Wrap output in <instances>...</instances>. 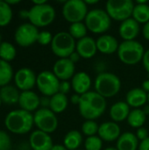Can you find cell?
I'll return each mask as SVG.
<instances>
[{
    "label": "cell",
    "mask_w": 149,
    "mask_h": 150,
    "mask_svg": "<svg viewBox=\"0 0 149 150\" xmlns=\"http://www.w3.org/2000/svg\"><path fill=\"white\" fill-rule=\"evenodd\" d=\"M106 99L96 91H89L81 96L78 105L81 116L86 120H94L101 117L106 110Z\"/></svg>",
    "instance_id": "obj_1"
},
{
    "label": "cell",
    "mask_w": 149,
    "mask_h": 150,
    "mask_svg": "<svg viewBox=\"0 0 149 150\" xmlns=\"http://www.w3.org/2000/svg\"><path fill=\"white\" fill-rule=\"evenodd\" d=\"M6 128L15 134H25L29 133L34 125L32 112L17 109L11 111L4 119Z\"/></svg>",
    "instance_id": "obj_2"
},
{
    "label": "cell",
    "mask_w": 149,
    "mask_h": 150,
    "mask_svg": "<svg viewBox=\"0 0 149 150\" xmlns=\"http://www.w3.org/2000/svg\"><path fill=\"white\" fill-rule=\"evenodd\" d=\"M95 91L105 99L116 96L121 89V81L111 72H102L95 79Z\"/></svg>",
    "instance_id": "obj_3"
},
{
    "label": "cell",
    "mask_w": 149,
    "mask_h": 150,
    "mask_svg": "<svg viewBox=\"0 0 149 150\" xmlns=\"http://www.w3.org/2000/svg\"><path fill=\"white\" fill-rule=\"evenodd\" d=\"M119 59L126 65H136L142 61L145 50L141 43L137 40L123 41L118 49Z\"/></svg>",
    "instance_id": "obj_4"
},
{
    "label": "cell",
    "mask_w": 149,
    "mask_h": 150,
    "mask_svg": "<svg viewBox=\"0 0 149 150\" xmlns=\"http://www.w3.org/2000/svg\"><path fill=\"white\" fill-rule=\"evenodd\" d=\"M84 24L89 31L93 33H104L107 32L112 25V18L102 9H93L90 11L85 18Z\"/></svg>",
    "instance_id": "obj_5"
},
{
    "label": "cell",
    "mask_w": 149,
    "mask_h": 150,
    "mask_svg": "<svg viewBox=\"0 0 149 150\" xmlns=\"http://www.w3.org/2000/svg\"><path fill=\"white\" fill-rule=\"evenodd\" d=\"M76 42L68 32H59L54 35L51 49L59 59L68 58L76 51Z\"/></svg>",
    "instance_id": "obj_6"
},
{
    "label": "cell",
    "mask_w": 149,
    "mask_h": 150,
    "mask_svg": "<svg viewBox=\"0 0 149 150\" xmlns=\"http://www.w3.org/2000/svg\"><path fill=\"white\" fill-rule=\"evenodd\" d=\"M55 18L54 8L46 3L44 4H33L29 10V18L31 24L38 27H45L53 23Z\"/></svg>",
    "instance_id": "obj_7"
},
{
    "label": "cell",
    "mask_w": 149,
    "mask_h": 150,
    "mask_svg": "<svg viewBox=\"0 0 149 150\" xmlns=\"http://www.w3.org/2000/svg\"><path fill=\"white\" fill-rule=\"evenodd\" d=\"M134 3L132 0H109L105 4V11L112 19L125 21L132 18Z\"/></svg>",
    "instance_id": "obj_8"
},
{
    "label": "cell",
    "mask_w": 149,
    "mask_h": 150,
    "mask_svg": "<svg viewBox=\"0 0 149 150\" xmlns=\"http://www.w3.org/2000/svg\"><path fill=\"white\" fill-rule=\"evenodd\" d=\"M62 16L70 24L83 22L88 14V5L83 0L65 1L62 6Z\"/></svg>",
    "instance_id": "obj_9"
},
{
    "label": "cell",
    "mask_w": 149,
    "mask_h": 150,
    "mask_svg": "<svg viewBox=\"0 0 149 150\" xmlns=\"http://www.w3.org/2000/svg\"><path fill=\"white\" fill-rule=\"evenodd\" d=\"M33 120L38 130L47 134L54 133L58 127V119L56 114L50 109L40 108L37 110L33 114Z\"/></svg>",
    "instance_id": "obj_10"
},
{
    "label": "cell",
    "mask_w": 149,
    "mask_h": 150,
    "mask_svg": "<svg viewBox=\"0 0 149 150\" xmlns=\"http://www.w3.org/2000/svg\"><path fill=\"white\" fill-rule=\"evenodd\" d=\"M60 80L55 75L48 70H44L37 76L36 85L43 96L52 97L59 92Z\"/></svg>",
    "instance_id": "obj_11"
},
{
    "label": "cell",
    "mask_w": 149,
    "mask_h": 150,
    "mask_svg": "<svg viewBox=\"0 0 149 150\" xmlns=\"http://www.w3.org/2000/svg\"><path fill=\"white\" fill-rule=\"evenodd\" d=\"M39 33L40 32L35 25L30 22L24 23L17 27L14 33V40L18 46L26 47L37 42Z\"/></svg>",
    "instance_id": "obj_12"
},
{
    "label": "cell",
    "mask_w": 149,
    "mask_h": 150,
    "mask_svg": "<svg viewBox=\"0 0 149 150\" xmlns=\"http://www.w3.org/2000/svg\"><path fill=\"white\" fill-rule=\"evenodd\" d=\"M37 76L35 73L29 68L19 69L14 76V83L16 87L22 91H31L36 85Z\"/></svg>",
    "instance_id": "obj_13"
},
{
    "label": "cell",
    "mask_w": 149,
    "mask_h": 150,
    "mask_svg": "<svg viewBox=\"0 0 149 150\" xmlns=\"http://www.w3.org/2000/svg\"><path fill=\"white\" fill-rule=\"evenodd\" d=\"M76 65L68 58H61L55 62L53 73L60 81H68L75 76Z\"/></svg>",
    "instance_id": "obj_14"
},
{
    "label": "cell",
    "mask_w": 149,
    "mask_h": 150,
    "mask_svg": "<svg viewBox=\"0 0 149 150\" xmlns=\"http://www.w3.org/2000/svg\"><path fill=\"white\" fill-rule=\"evenodd\" d=\"M29 144L32 150H51L54 146L49 134L40 130H35L30 134Z\"/></svg>",
    "instance_id": "obj_15"
},
{
    "label": "cell",
    "mask_w": 149,
    "mask_h": 150,
    "mask_svg": "<svg viewBox=\"0 0 149 150\" xmlns=\"http://www.w3.org/2000/svg\"><path fill=\"white\" fill-rule=\"evenodd\" d=\"M97 134L102 141L112 142L118 141L121 135V130L118 123L113 121H106L99 126Z\"/></svg>",
    "instance_id": "obj_16"
},
{
    "label": "cell",
    "mask_w": 149,
    "mask_h": 150,
    "mask_svg": "<svg viewBox=\"0 0 149 150\" xmlns=\"http://www.w3.org/2000/svg\"><path fill=\"white\" fill-rule=\"evenodd\" d=\"M140 31V24L133 18L121 22L119 27V33L124 41L135 40V38L138 37Z\"/></svg>",
    "instance_id": "obj_17"
},
{
    "label": "cell",
    "mask_w": 149,
    "mask_h": 150,
    "mask_svg": "<svg viewBox=\"0 0 149 150\" xmlns=\"http://www.w3.org/2000/svg\"><path fill=\"white\" fill-rule=\"evenodd\" d=\"M76 51L79 54L81 58L90 59L95 56L97 52V41L93 38L86 36L76 42Z\"/></svg>",
    "instance_id": "obj_18"
},
{
    "label": "cell",
    "mask_w": 149,
    "mask_h": 150,
    "mask_svg": "<svg viewBox=\"0 0 149 150\" xmlns=\"http://www.w3.org/2000/svg\"><path fill=\"white\" fill-rule=\"evenodd\" d=\"M71 86L75 93L82 96L90 91V89L91 87V78L85 72H78L72 77Z\"/></svg>",
    "instance_id": "obj_19"
},
{
    "label": "cell",
    "mask_w": 149,
    "mask_h": 150,
    "mask_svg": "<svg viewBox=\"0 0 149 150\" xmlns=\"http://www.w3.org/2000/svg\"><path fill=\"white\" fill-rule=\"evenodd\" d=\"M97 51L105 54H112L115 52H118L119 43L118 40L110 34H104L97 38Z\"/></svg>",
    "instance_id": "obj_20"
},
{
    "label": "cell",
    "mask_w": 149,
    "mask_h": 150,
    "mask_svg": "<svg viewBox=\"0 0 149 150\" xmlns=\"http://www.w3.org/2000/svg\"><path fill=\"white\" fill-rule=\"evenodd\" d=\"M18 105L20 109L32 112L36 111L40 106V97L32 91L20 92Z\"/></svg>",
    "instance_id": "obj_21"
},
{
    "label": "cell",
    "mask_w": 149,
    "mask_h": 150,
    "mask_svg": "<svg viewBox=\"0 0 149 150\" xmlns=\"http://www.w3.org/2000/svg\"><path fill=\"white\" fill-rule=\"evenodd\" d=\"M148 99V94L145 92L142 88H133L130 90L126 96V102L131 107L134 109H140V107L146 105Z\"/></svg>",
    "instance_id": "obj_22"
},
{
    "label": "cell",
    "mask_w": 149,
    "mask_h": 150,
    "mask_svg": "<svg viewBox=\"0 0 149 150\" xmlns=\"http://www.w3.org/2000/svg\"><path fill=\"white\" fill-rule=\"evenodd\" d=\"M130 112V106L126 102L119 101L112 105L110 109V117L113 122H123L127 120Z\"/></svg>",
    "instance_id": "obj_23"
},
{
    "label": "cell",
    "mask_w": 149,
    "mask_h": 150,
    "mask_svg": "<svg viewBox=\"0 0 149 150\" xmlns=\"http://www.w3.org/2000/svg\"><path fill=\"white\" fill-rule=\"evenodd\" d=\"M139 146L140 143L136 134L131 132L121 134L116 143V148L118 150H137Z\"/></svg>",
    "instance_id": "obj_24"
},
{
    "label": "cell",
    "mask_w": 149,
    "mask_h": 150,
    "mask_svg": "<svg viewBox=\"0 0 149 150\" xmlns=\"http://www.w3.org/2000/svg\"><path fill=\"white\" fill-rule=\"evenodd\" d=\"M20 92L18 91V89L17 87H14L12 85H6L0 88V98L2 100V103L5 105H16L18 104Z\"/></svg>",
    "instance_id": "obj_25"
},
{
    "label": "cell",
    "mask_w": 149,
    "mask_h": 150,
    "mask_svg": "<svg viewBox=\"0 0 149 150\" xmlns=\"http://www.w3.org/2000/svg\"><path fill=\"white\" fill-rule=\"evenodd\" d=\"M83 142L82 134L77 130H71L66 134L63 139V145L68 150L79 149Z\"/></svg>",
    "instance_id": "obj_26"
},
{
    "label": "cell",
    "mask_w": 149,
    "mask_h": 150,
    "mask_svg": "<svg viewBox=\"0 0 149 150\" xmlns=\"http://www.w3.org/2000/svg\"><path fill=\"white\" fill-rule=\"evenodd\" d=\"M68 100L66 95L60 92L50 98V107L49 109L55 114L63 112L68 107Z\"/></svg>",
    "instance_id": "obj_27"
},
{
    "label": "cell",
    "mask_w": 149,
    "mask_h": 150,
    "mask_svg": "<svg viewBox=\"0 0 149 150\" xmlns=\"http://www.w3.org/2000/svg\"><path fill=\"white\" fill-rule=\"evenodd\" d=\"M147 120V115L141 109H133L130 112L128 118H127V123L128 125L133 128H140L142 127L145 124Z\"/></svg>",
    "instance_id": "obj_28"
},
{
    "label": "cell",
    "mask_w": 149,
    "mask_h": 150,
    "mask_svg": "<svg viewBox=\"0 0 149 150\" xmlns=\"http://www.w3.org/2000/svg\"><path fill=\"white\" fill-rule=\"evenodd\" d=\"M132 18L139 24H146L149 21V4H136L133 8Z\"/></svg>",
    "instance_id": "obj_29"
},
{
    "label": "cell",
    "mask_w": 149,
    "mask_h": 150,
    "mask_svg": "<svg viewBox=\"0 0 149 150\" xmlns=\"http://www.w3.org/2000/svg\"><path fill=\"white\" fill-rule=\"evenodd\" d=\"M13 78V69L11 65L0 59V88L6 86Z\"/></svg>",
    "instance_id": "obj_30"
},
{
    "label": "cell",
    "mask_w": 149,
    "mask_h": 150,
    "mask_svg": "<svg viewBox=\"0 0 149 150\" xmlns=\"http://www.w3.org/2000/svg\"><path fill=\"white\" fill-rule=\"evenodd\" d=\"M17 51L15 47L8 42V41H2L0 44V59L10 62L11 61L14 60L16 57Z\"/></svg>",
    "instance_id": "obj_31"
},
{
    "label": "cell",
    "mask_w": 149,
    "mask_h": 150,
    "mask_svg": "<svg viewBox=\"0 0 149 150\" xmlns=\"http://www.w3.org/2000/svg\"><path fill=\"white\" fill-rule=\"evenodd\" d=\"M12 19V10L6 1H0V26H5Z\"/></svg>",
    "instance_id": "obj_32"
},
{
    "label": "cell",
    "mask_w": 149,
    "mask_h": 150,
    "mask_svg": "<svg viewBox=\"0 0 149 150\" xmlns=\"http://www.w3.org/2000/svg\"><path fill=\"white\" fill-rule=\"evenodd\" d=\"M87 27L83 22H78V23H74L70 24L69 28H68V33L69 34L76 40H81L84 37L87 36Z\"/></svg>",
    "instance_id": "obj_33"
},
{
    "label": "cell",
    "mask_w": 149,
    "mask_h": 150,
    "mask_svg": "<svg viewBox=\"0 0 149 150\" xmlns=\"http://www.w3.org/2000/svg\"><path fill=\"white\" fill-rule=\"evenodd\" d=\"M99 126L95 120H85L82 125V132L87 137L95 136L98 134Z\"/></svg>",
    "instance_id": "obj_34"
},
{
    "label": "cell",
    "mask_w": 149,
    "mask_h": 150,
    "mask_svg": "<svg viewBox=\"0 0 149 150\" xmlns=\"http://www.w3.org/2000/svg\"><path fill=\"white\" fill-rule=\"evenodd\" d=\"M103 147V141L97 135L87 137L84 142L85 150H101Z\"/></svg>",
    "instance_id": "obj_35"
},
{
    "label": "cell",
    "mask_w": 149,
    "mask_h": 150,
    "mask_svg": "<svg viewBox=\"0 0 149 150\" xmlns=\"http://www.w3.org/2000/svg\"><path fill=\"white\" fill-rule=\"evenodd\" d=\"M53 38H54V36L52 35V33L50 32H48V31H41L39 33L37 42L40 45H42V46H47V45H49V44L51 45Z\"/></svg>",
    "instance_id": "obj_36"
},
{
    "label": "cell",
    "mask_w": 149,
    "mask_h": 150,
    "mask_svg": "<svg viewBox=\"0 0 149 150\" xmlns=\"http://www.w3.org/2000/svg\"><path fill=\"white\" fill-rule=\"evenodd\" d=\"M11 147V141L9 134L0 130V150H10Z\"/></svg>",
    "instance_id": "obj_37"
},
{
    "label": "cell",
    "mask_w": 149,
    "mask_h": 150,
    "mask_svg": "<svg viewBox=\"0 0 149 150\" xmlns=\"http://www.w3.org/2000/svg\"><path fill=\"white\" fill-rule=\"evenodd\" d=\"M71 88H72L71 83H69L68 81H61L60 86H59V92L61 94L67 95L70 91Z\"/></svg>",
    "instance_id": "obj_38"
},
{
    "label": "cell",
    "mask_w": 149,
    "mask_h": 150,
    "mask_svg": "<svg viewBox=\"0 0 149 150\" xmlns=\"http://www.w3.org/2000/svg\"><path fill=\"white\" fill-rule=\"evenodd\" d=\"M136 136H137L138 140L141 141V142H142V141L148 139L149 137L148 129L145 128V127H143L138 128V129H137V132H136Z\"/></svg>",
    "instance_id": "obj_39"
},
{
    "label": "cell",
    "mask_w": 149,
    "mask_h": 150,
    "mask_svg": "<svg viewBox=\"0 0 149 150\" xmlns=\"http://www.w3.org/2000/svg\"><path fill=\"white\" fill-rule=\"evenodd\" d=\"M40 105L41 106V108L49 109V107H50V97L43 96V97L40 98Z\"/></svg>",
    "instance_id": "obj_40"
},
{
    "label": "cell",
    "mask_w": 149,
    "mask_h": 150,
    "mask_svg": "<svg viewBox=\"0 0 149 150\" xmlns=\"http://www.w3.org/2000/svg\"><path fill=\"white\" fill-rule=\"evenodd\" d=\"M142 63H143L145 70L149 74V49L145 51V54L142 59Z\"/></svg>",
    "instance_id": "obj_41"
},
{
    "label": "cell",
    "mask_w": 149,
    "mask_h": 150,
    "mask_svg": "<svg viewBox=\"0 0 149 150\" xmlns=\"http://www.w3.org/2000/svg\"><path fill=\"white\" fill-rule=\"evenodd\" d=\"M139 150H149V137L148 139L141 142L140 146H139Z\"/></svg>",
    "instance_id": "obj_42"
},
{
    "label": "cell",
    "mask_w": 149,
    "mask_h": 150,
    "mask_svg": "<svg viewBox=\"0 0 149 150\" xmlns=\"http://www.w3.org/2000/svg\"><path fill=\"white\" fill-rule=\"evenodd\" d=\"M142 34L147 40H149V21L144 25L142 28Z\"/></svg>",
    "instance_id": "obj_43"
},
{
    "label": "cell",
    "mask_w": 149,
    "mask_h": 150,
    "mask_svg": "<svg viewBox=\"0 0 149 150\" xmlns=\"http://www.w3.org/2000/svg\"><path fill=\"white\" fill-rule=\"evenodd\" d=\"M80 100H81V96L78 95V94H76V93L73 94V95L71 96V98H70V101H71V103H72L73 105H79Z\"/></svg>",
    "instance_id": "obj_44"
},
{
    "label": "cell",
    "mask_w": 149,
    "mask_h": 150,
    "mask_svg": "<svg viewBox=\"0 0 149 150\" xmlns=\"http://www.w3.org/2000/svg\"><path fill=\"white\" fill-rule=\"evenodd\" d=\"M80 58H81V56L79 55V54H78L76 51H75L74 53H72V54H71V55L68 57V59H69L73 63H75V64H76V63L80 60Z\"/></svg>",
    "instance_id": "obj_45"
},
{
    "label": "cell",
    "mask_w": 149,
    "mask_h": 150,
    "mask_svg": "<svg viewBox=\"0 0 149 150\" xmlns=\"http://www.w3.org/2000/svg\"><path fill=\"white\" fill-rule=\"evenodd\" d=\"M18 15L22 19H28L29 18V10H21L19 11Z\"/></svg>",
    "instance_id": "obj_46"
},
{
    "label": "cell",
    "mask_w": 149,
    "mask_h": 150,
    "mask_svg": "<svg viewBox=\"0 0 149 150\" xmlns=\"http://www.w3.org/2000/svg\"><path fill=\"white\" fill-rule=\"evenodd\" d=\"M142 90L147 92L148 94L149 93V79L145 80L143 83H142Z\"/></svg>",
    "instance_id": "obj_47"
},
{
    "label": "cell",
    "mask_w": 149,
    "mask_h": 150,
    "mask_svg": "<svg viewBox=\"0 0 149 150\" xmlns=\"http://www.w3.org/2000/svg\"><path fill=\"white\" fill-rule=\"evenodd\" d=\"M51 150H68L64 145H61V144H56V145H54L52 149Z\"/></svg>",
    "instance_id": "obj_48"
},
{
    "label": "cell",
    "mask_w": 149,
    "mask_h": 150,
    "mask_svg": "<svg viewBox=\"0 0 149 150\" xmlns=\"http://www.w3.org/2000/svg\"><path fill=\"white\" fill-rule=\"evenodd\" d=\"M84 2H85V4H87V5H89V4H98L99 3V1L98 0H84Z\"/></svg>",
    "instance_id": "obj_49"
},
{
    "label": "cell",
    "mask_w": 149,
    "mask_h": 150,
    "mask_svg": "<svg viewBox=\"0 0 149 150\" xmlns=\"http://www.w3.org/2000/svg\"><path fill=\"white\" fill-rule=\"evenodd\" d=\"M46 3H47V1H46V0H40V1H39V0H34V1H32V4H35V5L44 4H46Z\"/></svg>",
    "instance_id": "obj_50"
},
{
    "label": "cell",
    "mask_w": 149,
    "mask_h": 150,
    "mask_svg": "<svg viewBox=\"0 0 149 150\" xmlns=\"http://www.w3.org/2000/svg\"><path fill=\"white\" fill-rule=\"evenodd\" d=\"M6 3H7L10 6H11V5H14V4H19V3H20V1H19V0H16V1H6Z\"/></svg>",
    "instance_id": "obj_51"
},
{
    "label": "cell",
    "mask_w": 149,
    "mask_h": 150,
    "mask_svg": "<svg viewBox=\"0 0 149 150\" xmlns=\"http://www.w3.org/2000/svg\"><path fill=\"white\" fill-rule=\"evenodd\" d=\"M143 111H144V112L146 113V115H148L149 114V105L148 106H146L144 109H143Z\"/></svg>",
    "instance_id": "obj_52"
},
{
    "label": "cell",
    "mask_w": 149,
    "mask_h": 150,
    "mask_svg": "<svg viewBox=\"0 0 149 150\" xmlns=\"http://www.w3.org/2000/svg\"><path fill=\"white\" fill-rule=\"evenodd\" d=\"M136 4H148V1L147 0H142V1L139 0V1L136 2Z\"/></svg>",
    "instance_id": "obj_53"
},
{
    "label": "cell",
    "mask_w": 149,
    "mask_h": 150,
    "mask_svg": "<svg viewBox=\"0 0 149 150\" xmlns=\"http://www.w3.org/2000/svg\"><path fill=\"white\" fill-rule=\"evenodd\" d=\"M105 150H118L117 148H113V147H109V148H106Z\"/></svg>",
    "instance_id": "obj_54"
},
{
    "label": "cell",
    "mask_w": 149,
    "mask_h": 150,
    "mask_svg": "<svg viewBox=\"0 0 149 150\" xmlns=\"http://www.w3.org/2000/svg\"><path fill=\"white\" fill-rule=\"evenodd\" d=\"M2 43V37H1V34H0V44Z\"/></svg>",
    "instance_id": "obj_55"
},
{
    "label": "cell",
    "mask_w": 149,
    "mask_h": 150,
    "mask_svg": "<svg viewBox=\"0 0 149 150\" xmlns=\"http://www.w3.org/2000/svg\"><path fill=\"white\" fill-rule=\"evenodd\" d=\"M1 105H2V100H1V98H0V107H1Z\"/></svg>",
    "instance_id": "obj_56"
},
{
    "label": "cell",
    "mask_w": 149,
    "mask_h": 150,
    "mask_svg": "<svg viewBox=\"0 0 149 150\" xmlns=\"http://www.w3.org/2000/svg\"><path fill=\"white\" fill-rule=\"evenodd\" d=\"M148 104H149V93H148Z\"/></svg>",
    "instance_id": "obj_57"
},
{
    "label": "cell",
    "mask_w": 149,
    "mask_h": 150,
    "mask_svg": "<svg viewBox=\"0 0 149 150\" xmlns=\"http://www.w3.org/2000/svg\"><path fill=\"white\" fill-rule=\"evenodd\" d=\"M76 150H82V149H76Z\"/></svg>",
    "instance_id": "obj_58"
}]
</instances>
